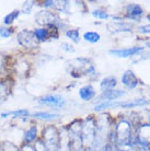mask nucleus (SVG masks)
I'll return each instance as SVG.
<instances>
[{"label": "nucleus", "instance_id": "obj_7", "mask_svg": "<svg viewBox=\"0 0 150 151\" xmlns=\"http://www.w3.org/2000/svg\"><path fill=\"white\" fill-rule=\"evenodd\" d=\"M125 95V92L122 90H105L103 91V93L101 94L100 99L101 100H105V101H109V102H112L113 100H117L120 99V96Z\"/></svg>", "mask_w": 150, "mask_h": 151}, {"label": "nucleus", "instance_id": "obj_15", "mask_svg": "<svg viewBox=\"0 0 150 151\" xmlns=\"http://www.w3.org/2000/svg\"><path fill=\"white\" fill-rule=\"evenodd\" d=\"M21 14V11L20 10H13L12 12H10L9 14H7L4 18V23L6 25H10L11 23H13L15 20L19 18V15Z\"/></svg>", "mask_w": 150, "mask_h": 151}, {"label": "nucleus", "instance_id": "obj_13", "mask_svg": "<svg viewBox=\"0 0 150 151\" xmlns=\"http://www.w3.org/2000/svg\"><path fill=\"white\" fill-rule=\"evenodd\" d=\"M34 117L40 118V119H45V121H49V119H55L60 116L59 114L56 113H48V112H36L33 114Z\"/></svg>", "mask_w": 150, "mask_h": 151}, {"label": "nucleus", "instance_id": "obj_5", "mask_svg": "<svg viewBox=\"0 0 150 151\" xmlns=\"http://www.w3.org/2000/svg\"><path fill=\"white\" fill-rule=\"evenodd\" d=\"M122 83L124 84L127 89H135L138 86V79L135 76V73L131 70H126L122 76Z\"/></svg>", "mask_w": 150, "mask_h": 151}, {"label": "nucleus", "instance_id": "obj_11", "mask_svg": "<svg viewBox=\"0 0 150 151\" xmlns=\"http://www.w3.org/2000/svg\"><path fill=\"white\" fill-rule=\"evenodd\" d=\"M36 137H38V128H36V126H32V127H30L24 132V141L29 145L31 142L35 141Z\"/></svg>", "mask_w": 150, "mask_h": 151}, {"label": "nucleus", "instance_id": "obj_4", "mask_svg": "<svg viewBox=\"0 0 150 151\" xmlns=\"http://www.w3.org/2000/svg\"><path fill=\"white\" fill-rule=\"evenodd\" d=\"M38 103L42 104V105H47L50 106V107H63L66 104V100H65L63 96L56 94H52V95H46V96H43L38 100Z\"/></svg>", "mask_w": 150, "mask_h": 151}, {"label": "nucleus", "instance_id": "obj_24", "mask_svg": "<svg viewBox=\"0 0 150 151\" xmlns=\"http://www.w3.org/2000/svg\"><path fill=\"white\" fill-rule=\"evenodd\" d=\"M21 151H35V149H34V147H31L29 144H26L25 146H23Z\"/></svg>", "mask_w": 150, "mask_h": 151}, {"label": "nucleus", "instance_id": "obj_14", "mask_svg": "<svg viewBox=\"0 0 150 151\" xmlns=\"http://www.w3.org/2000/svg\"><path fill=\"white\" fill-rule=\"evenodd\" d=\"M29 115V111L27 110H15L11 111V112H4L1 113L0 116L2 118H6V117L9 116H14V117H23V116H27Z\"/></svg>", "mask_w": 150, "mask_h": 151}, {"label": "nucleus", "instance_id": "obj_1", "mask_svg": "<svg viewBox=\"0 0 150 151\" xmlns=\"http://www.w3.org/2000/svg\"><path fill=\"white\" fill-rule=\"evenodd\" d=\"M43 139L47 151H58L59 148V136L55 127L48 126L43 130Z\"/></svg>", "mask_w": 150, "mask_h": 151}, {"label": "nucleus", "instance_id": "obj_18", "mask_svg": "<svg viewBox=\"0 0 150 151\" xmlns=\"http://www.w3.org/2000/svg\"><path fill=\"white\" fill-rule=\"evenodd\" d=\"M66 35H67V37H69L75 43H79V41H80V34H79L78 30H68L66 32Z\"/></svg>", "mask_w": 150, "mask_h": 151}, {"label": "nucleus", "instance_id": "obj_25", "mask_svg": "<svg viewBox=\"0 0 150 151\" xmlns=\"http://www.w3.org/2000/svg\"><path fill=\"white\" fill-rule=\"evenodd\" d=\"M53 6H54V1H50V0L44 1V7H53Z\"/></svg>", "mask_w": 150, "mask_h": 151}, {"label": "nucleus", "instance_id": "obj_2", "mask_svg": "<svg viewBox=\"0 0 150 151\" xmlns=\"http://www.w3.org/2000/svg\"><path fill=\"white\" fill-rule=\"evenodd\" d=\"M17 41L20 45L26 49L35 48L38 46V42L34 36V33L30 30H22L20 31L17 35Z\"/></svg>", "mask_w": 150, "mask_h": 151}, {"label": "nucleus", "instance_id": "obj_12", "mask_svg": "<svg viewBox=\"0 0 150 151\" xmlns=\"http://www.w3.org/2000/svg\"><path fill=\"white\" fill-rule=\"evenodd\" d=\"M116 86V78L115 77H106L102 80L101 89L103 90H112L113 88Z\"/></svg>", "mask_w": 150, "mask_h": 151}, {"label": "nucleus", "instance_id": "obj_19", "mask_svg": "<svg viewBox=\"0 0 150 151\" xmlns=\"http://www.w3.org/2000/svg\"><path fill=\"white\" fill-rule=\"evenodd\" d=\"M13 33V29L11 27H0V36L4 38L10 37Z\"/></svg>", "mask_w": 150, "mask_h": 151}, {"label": "nucleus", "instance_id": "obj_21", "mask_svg": "<svg viewBox=\"0 0 150 151\" xmlns=\"http://www.w3.org/2000/svg\"><path fill=\"white\" fill-rule=\"evenodd\" d=\"M33 1H25L24 4H23V7H22V13H30L31 10H32V7H33Z\"/></svg>", "mask_w": 150, "mask_h": 151}, {"label": "nucleus", "instance_id": "obj_20", "mask_svg": "<svg viewBox=\"0 0 150 151\" xmlns=\"http://www.w3.org/2000/svg\"><path fill=\"white\" fill-rule=\"evenodd\" d=\"M92 15L95 17L97 19H102V20L107 19V18L110 17V15L105 11H103V10H94V11L92 12Z\"/></svg>", "mask_w": 150, "mask_h": 151}, {"label": "nucleus", "instance_id": "obj_23", "mask_svg": "<svg viewBox=\"0 0 150 151\" xmlns=\"http://www.w3.org/2000/svg\"><path fill=\"white\" fill-rule=\"evenodd\" d=\"M63 49L64 50H67V52H71V53H74L75 52V49L72 48L71 45H69V44H67V43H63Z\"/></svg>", "mask_w": 150, "mask_h": 151}, {"label": "nucleus", "instance_id": "obj_9", "mask_svg": "<svg viewBox=\"0 0 150 151\" xmlns=\"http://www.w3.org/2000/svg\"><path fill=\"white\" fill-rule=\"evenodd\" d=\"M126 11H127L128 18L133 20H138L139 17H141L143 14V9L139 4H129Z\"/></svg>", "mask_w": 150, "mask_h": 151}, {"label": "nucleus", "instance_id": "obj_22", "mask_svg": "<svg viewBox=\"0 0 150 151\" xmlns=\"http://www.w3.org/2000/svg\"><path fill=\"white\" fill-rule=\"evenodd\" d=\"M2 151H20L17 146H14L11 142H4L2 146Z\"/></svg>", "mask_w": 150, "mask_h": 151}, {"label": "nucleus", "instance_id": "obj_8", "mask_svg": "<svg viewBox=\"0 0 150 151\" xmlns=\"http://www.w3.org/2000/svg\"><path fill=\"white\" fill-rule=\"evenodd\" d=\"M95 94H97V92L93 89V87L90 86V84L84 86V87H82L79 90V96L83 101H90L95 96Z\"/></svg>", "mask_w": 150, "mask_h": 151}, {"label": "nucleus", "instance_id": "obj_28", "mask_svg": "<svg viewBox=\"0 0 150 151\" xmlns=\"http://www.w3.org/2000/svg\"><path fill=\"white\" fill-rule=\"evenodd\" d=\"M0 151H2V149H0Z\"/></svg>", "mask_w": 150, "mask_h": 151}, {"label": "nucleus", "instance_id": "obj_17", "mask_svg": "<svg viewBox=\"0 0 150 151\" xmlns=\"http://www.w3.org/2000/svg\"><path fill=\"white\" fill-rule=\"evenodd\" d=\"M9 86L6 82H0V101L4 100L9 95Z\"/></svg>", "mask_w": 150, "mask_h": 151}, {"label": "nucleus", "instance_id": "obj_10", "mask_svg": "<svg viewBox=\"0 0 150 151\" xmlns=\"http://www.w3.org/2000/svg\"><path fill=\"white\" fill-rule=\"evenodd\" d=\"M33 33L38 42H45L48 40L49 35H50V31L46 27H40V29L34 30Z\"/></svg>", "mask_w": 150, "mask_h": 151}, {"label": "nucleus", "instance_id": "obj_26", "mask_svg": "<svg viewBox=\"0 0 150 151\" xmlns=\"http://www.w3.org/2000/svg\"><path fill=\"white\" fill-rule=\"evenodd\" d=\"M2 68H4V63H2V60L0 59V72L2 71Z\"/></svg>", "mask_w": 150, "mask_h": 151}, {"label": "nucleus", "instance_id": "obj_3", "mask_svg": "<svg viewBox=\"0 0 150 151\" xmlns=\"http://www.w3.org/2000/svg\"><path fill=\"white\" fill-rule=\"evenodd\" d=\"M35 21L38 23L40 25H55L57 27V21L58 19L56 18V15H54L52 12L47 11V10H42L38 11L35 15Z\"/></svg>", "mask_w": 150, "mask_h": 151}, {"label": "nucleus", "instance_id": "obj_16", "mask_svg": "<svg viewBox=\"0 0 150 151\" xmlns=\"http://www.w3.org/2000/svg\"><path fill=\"white\" fill-rule=\"evenodd\" d=\"M83 38H84L87 42L94 44V43H98V42L100 41L101 36H100V34L97 33V32H91L90 31V32H86V33L83 34Z\"/></svg>", "mask_w": 150, "mask_h": 151}, {"label": "nucleus", "instance_id": "obj_6", "mask_svg": "<svg viewBox=\"0 0 150 151\" xmlns=\"http://www.w3.org/2000/svg\"><path fill=\"white\" fill-rule=\"evenodd\" d=\"M141 50H143L141 47H131V48H123V49H111L109 53L116 57H124V58H126V57L137 55Z\"/></svg>", "mask_w": 150, "mask_h": 151}, {"label": "nucleus", "instance_id": "obj_27", "mask_svg": "<svg viewBox=\"0 0 150 151\" xmlns=\"http://www.w3.org/2000/svg\"><path fill=\"white\" fill-rule=\"evenodd\" d=\"M144 32H150V29H149V30H145Z\"/></svg>", "mask_w": 150, "mask_h": 151}]
</instances>
